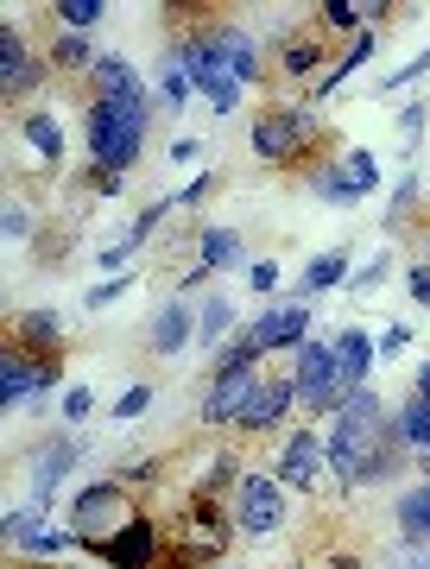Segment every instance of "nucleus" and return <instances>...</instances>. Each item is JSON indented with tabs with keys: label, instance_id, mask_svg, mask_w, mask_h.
Wrapping results in <instances>:
<instances>
[{
	"label": "nucleus",
	"instance_id": "obj_1",
	"mask_svg": "<svg viewBox=\"0 0 430 569\" xmlns=\"http://www.w3.org/2000/svg\"><path fill=\"white\" fill-rule=\"evenodd\" d=\"M323 449H329V475L342 481V493L373 488V481H392V475L411 462L406 437H399V418L380 406L373 387H354L342 406L329 411Z\"/></svg>",
	"mask_w": 430,
	"mask_h": 569
},
{
	"label": "nucleus",
	"instance_id": "obj_2",
	"mask_svg": "<svg viewBox=\"0 0 430 569\" xmlns=\"http://www.w3.org/2000/svg\"><path fill=\"white\" fill-rule=\"evenodd\" d=\"M152 89H121V96H96L89 114H82V133H89V159L102 164V171H127V164H140L146 152V127H152Z\"/></svg>",
	"mask_w": 430,
	"mask_h": 569
},
{
	"label": "nucleus",
	"instance_id": "obj_3",
	"mask_svg": "<svg viewBox=\"0 0 430 569\" xmlns=\"http://www.w3.org/2000/svg\"><path fill=\"white\" fill-rule=\"evenodd\" d=\"M127 519H140V507L127 500L121 481H89V488L70 500V538H77L82 550H96L102 538H114Z\"/></svg>",
	"mask_w": 430,
	"mask_h": 569
},
{
	"label": "nucleus",
	"instance_id": "obj_4",
	"mask_svg": "<svg viewBox=\"0 0 430 569\" xmlns=\"http://www.w3.org/2000/svg\"><path fill=\"white\" fill-rule=\"evenodd\" d=\"M323 121H317V108H267V114H253V152L267 164H298L317 146Z\"/></svg>",
	"mask_w": 430,
	"mask_h": 569
},
{
	"label": "nucleus",
	"instance_id": "obj_5",
	"mask_svg": "<svg viewBox=\"0 0 430 569\" xmlns=\"http://www.w3.org/2000/svg\"><path fill=\"white\" fill-rule=\"evenodd\" d=\"M291 392H298V406L304 411H323V418L349 399L342 367H336V342H317V336H310V342L291 355Z\"/></svg>",
	"mask_w": 430,
	"mask_h": 569
},
{
	"label": "nucleus",
	"instance_id": "obj_6",
	"mask_svg": "<svg viewBox=\"0 0 430 569\" xmlns=\"http://www.w3.org/2000/svg\"><path fill=\"white\" fill-rule=\"evenodd\" d=\"M286 526V488L272 475H241L234 481V531L247 538H272Z\"/></svg>",
	"mask_w": 430,
	"mask_h": 569
},
{
	"label": "nucleus",
	"instance_id": "obj_7",
	"mask_svg": "<svg viewBox=\"0 0 430 569\" xmlns=\"http://www.w3.org/2000/svg\"><path fill=\"white\" fill-rule=\"evenodd\" d=\"M178 63L190 70V89H203L216 114H234V108H241L247 82H234V77L222 70V63H216V51H209V39H203V32H197L190 44H178Z\"/></svg>",
	"mask_w": 430,
	"mask_h": 569
},
{
	"label": "nucleus",
	"instance_id": "obj_8",
	"mask_svg": "<svg viewBox=\"0 0 430 569\" xmlns=\"http://www.w3.org/2000/svg\"><path fill=\"white\" fill-rule=\"evenodd\" d=\"M253 387H260V367H222L216 361V373H209V392H203V418L209 430H222V425H241V411L247 399H253Z\"/></svg>",
	"mask_w": 430,
	"mask_h": 569
},
{
	"label": "nucleus",
	"instance_id": "obj_9",
	"mask_svg": "<svg viewBox=\"0 0 430 569\" xmlns=\"http://www.w3.org/2000/svg\"><path fill=\"white\" fill-rule=\"evenodd\" d=\"M89 557H102L108 569H159V557H164V538H159V519H127L114 538H102V545L89 550Z\"/></svg>",
	"mask_w": 430,
	"mask_h": 569
},
{
	"label": "nucleus",
	"instance_id": "obj_10",
	"mask_svg": "<svg viewBox=\"0 0 430 569\" xmlns=\"http://www.w3.org/2000/svg\"><path fill=\"white\" fill-rule=\"evenodd\" d=\"M310 317H317V310H310L304 298H291V305H267L253 323H247V336H253L260 355H272V348H291V355H298V348L310 342Z\"/></svg>",
	"mask_w": 430,
	"mask_h": 569
},
{
	"label": "nucleus",
	"instance_id": "obj_11",
	"mask_svg": "<svg viewBox=\"0 0 430 569\" xmlns=\"http://www.w3.org/2000/svg\"><path fill=\"white\" fill-rule=\"evenodd\" d=\"M323 468H329V449H323L317 430H291L286 443H279V488L310 493L317 481H323Z\"/></svg>",
	"mask_w": 430,
	"mask_h": 569
},
{
	"label": "nucleus",
	"instance_id": "obj_12",
	"mask_svg": "<svg viewBox=\"0 0 430 569\" xmlns=\"http://www.w3.org/2000/svg\"><path fill=\"white\" fill-rule=\"evenodd\" d=\"M58 387V367L44 361V355H26V348H7V361H0V399L7 406H26V399H39V392Z\"/></svg>",
	"mask_w": 430,
	"mask_h": 569
},
{
	"label": "nucleus",
	"instance_id": "obj_13",
	"mask_svg": "<svg viewBox=\"0 0 430 569\" xmlns=\"http://www.w3.org/2000/svg\"><path fill=\"white\" fill-rule=\"evenodd\" d=\"M209 39V51H216V63H222L234 82H260V44H253V32H241V26H209L203 32Z\"/></svg>",
	"mask_w": 430,
	"mask_h": 569
},
{
	"label": "nucleus",
	"instance_id": "obj_14",
	"mask_svg": "<svg viewBox=\"0 0 430 569\" xmlns=\"http://www.w3.org/2000/svg\"><path fill=\"white\" fill-rule=\"evenodd\" d=\"M70 462H77V443L70 437H51V443H39V456H32V507H51V493H58V481L70 475Z\"/></svg>",
	"mask_w": 430,
	"mask_h": 569
},
{
	"label": "nucleus",
	"instance_id": "obj_15",
	"mask_svg": "<svg viewBox=\"0 0 430 569\" xmlns=\"http://www.w3.org/2000/svg\"><path fill=\"white\" fill-rule=\"evenodd\" d=\"M336 342V367H342V387H368V373H373V361H380V348H373V336L368 329H342V336H329Z\"/></svg>",
	"mask_w": 430,
	"mask_h": 569
},
{
	"label": "nucleus",
	"instance_id": "obj_16",
	"mask_svg": "<svg viewBox=\"0 0 430 569\" xmlns=\"http://www.w3.org/2000/svg\"><path fill=\"white\" fill-rule=\"evenodd\" d=\"M291 406H298L291 380H260L253 399H247V411H241V430H279V418H286Z\"/></svg>",
	"mask_w": 430,
	"mask_h": 569
},
{
	"label": "nucleus",
	"instance_id": "obj_17",
	"mask_svg": "<svg viewBox=\"0 0 430 569\" xmlns=\"http://www.w3.org/2000/svg\"><path fill=\"white\" fill-rule=\"evenodd\" d=\"M197 342V317H190L184 298H171V305L152 317V355H184Z\"/></svg>",
	"mask_w": 430,
	"mask_h": 569
},
{
	"label": "nucleus",
	"instance_id": "obj_18",
	"mask_svg": "<svg viewBox=\"0 0 430 569\" xmlns=\"http://www.w3.org/2000/svg\"><path fill=\"white\" fill-rule=\"evenodd\" d=\"M392 418H399V437H406L411 462H418V468L430 475V399H424V392H411V399H406L399 411H392Z\"/></svg>",
	"mask_w": 430,
	"mask_h": 569
},
{
	"label": "nucleus",
	"instance_id": "obj_19",
	"mask_svg": "<svg viewBox=\"0 0 430 569\" xmlns=\"http://www.w3.org/2000/svg\"><path fill=\"white\" fill-rule=\"evenodd\" d=\"M392 519H399V531H406V545H430V475L411 493L392 500Z\"/></svg>",
	"mask_w": 430,
	"mask_h": 569
},
{
	"label": "nucleus",
	"instance_id": "obj_20",
	"mask_svg": "<svg viewBox=\"0 0 430 569\" xmlns=\"http://www.w3.org/2000/svg\"><path fill=\"white\" fill-rule=\"evenodd\" d=\"M44 58H51V70H63V77H77V70H89V77H96V63H102V51L89 44V32H58Z\"/></svg>",
	"mask_w": 430,
	"mask_h": 569
},
{
	"label": "nucleus",
	"instance_id": "obj_21",
	"mask_svg": "<svg viewBox=\"0 0 430 569\" xmlns=\"http://www.w3.org/2000/svg\"><path fill=\"white\" fill-rule=\"evenodd\" d=\"M234 342V305L228 298H209L197 310V348H228Z\"/></svg>",
	"mask_w": 430,
	"mask_h": 569
},
{
	"label": "nucleus",
	"instance_id": "obj_22",
	"mask_svg": "<svg viewBox=\"0 0 430 569\" xmlns=\"http://www.w3.org/2000/svg\"><path fill=\"white\" fill-rule=\"evenodd\" d=\"M203 266L209 272H234V266H247V247L234 228H203Z\"/></svg>",
	"mask_w": 430,
	"mask_h": 569
},
{
	"label": "nucleus",
	"instance_id": "obj_23",
	"mask_svg": "<svg viewBox=\"0 0 430 569\" xmlns=\"http://www.w3.org/2000/svg\"><path fill=\"white\" fill-rule=\"evenodd\" d=\"M349 279V253H342V247H329V253H317V260L304 266V279H298V291H329V284H342Z\"/></svg>",
	"mask_w": 430,
	"mask_h": 569
},
{
	"label": "nucleus",
	"instance_id": "obj_24",
	"mask_svg": "<svg viewBox=\"0 0 430 569\" xmlns=\"http://www.w3.org/2000/svg\"><path fill=\"white\" fill-rule=\"evenodd\" d=\"M310 190H317L323 203H336V209L361 203V197H354V183L342 178V159H336V164H310Z\"/></svg>",
	"mask_w": 430,
	"mask_h": 569
},
{
	"label": "nucleus",
	"instance_id": "obj_25",
	"mask_svg": "<svg viewBox=\"0 0 430 569\" xmlns=\"http://www.w3.org/2000/svg\"><path fill=\"white\" fill-rule=\"evenodd\" d=\"M140 70L121 58V51H102V63H96V96H121V89H140Z\"/></svg>",
	"mask_w": 430,
	"mask_h": 569
},
{
	"label": "nucleus",
	"instance_id": "obj_26",
	"mask_svg": "<svg viewBox=\"0 0 430 569\" xmlns=\"http://www.w3.org/2000/svg\"><path fill=\"white\" fill-rule=\"evenodd\" d=\"M20 127H26V140H32V152H39L44 164H58V159H63V133H58V121H51L44 108H32Z\"/></svg>",
	"mask_w": 430,
	"mask_h": 569
},
{
	"label": "nucleus",
	"instance_id": "obj_27",
	"mask_svg": "<svg viewBox=\"0 0 430 569\" xmlns=\"http://www.w3.org/2000/svg\"><path fill=\"white\" fill-rule=\"evenodd\" d=\"M20 348L26 355H51V348H58V310H26L20 317Z\"/></svg>",
	"mask_w": 430,
	"mask_h": 569
},
{
	"label": "nucleus",
	"instance_id": "obj_28",
	"mask_svg": "<svg viewBox=\"0 0 430 569\" xmlns=\"http://www.w3.org/2000/svg\"><path fill=\"white\" fill-rule=\"evenodd\" d=\"M373 58V32H354V44H349V58L336 63V70H329V77H317V96H329V89H342V82L354 77V70H361V63Z\"/></svg>",
	"mask_w": 430,
	"mask_h": 569
},
{
	"label": "nucleus",
	"instance_id": "obj_29",
	"mask_svg": "<svg viewBox=\"0 0 430 569\" xmlns=\"http://www.w3.org/2000/svg\"><path fill=\"white\" fill-rule=\"evenodd\" d=\"M159 102L171 108V114H178V108L190 102V70L178 63V51H171V58L159 63Z\"/></svg>",
	"mask_w": 430,
	"mask_h": 569
},
{
	"label": "nucleus",
	"instance_id": "obj_30",
	"mask_svg": "<svg viewBox=\"0 0 430 569\" xmlns=\"http://www.w3.org/2000/svg\"><path fill=\"white\" fill-rule=\"evenodd\" d=\"M51 13H58V26H63V32H96L108 7H102V0H58Z\"/></svg>",
	"mask_w": 430,
	"mask_h": 569
},
{
	"label": "nucleus",
	"instance_id": "obj_31",
	"mask_svg": "<svg viewBox=\"0 0 430 569\" xmlns=\"http://www.w3.org/2000/svg\"><path fill=\"white\" fill-rule=\"evenodd\" d=\"M342 178L354 183V197H368L373 183H380V164H373L368 146H349V152H342Z\"/></svg>",
	"mask_w": 430,
	"mask_h": 569
},
{
	"label": "nucleus",
	"instance_id": "obj_32",
	"mask_svg": "<svg viewBox=\"0 0 430 569\" xmlns=\"http://www.w3.org/2000/svg\"><path fill=\"white\" fill-rule=\"evenodd\" d=\"M317 63H323V44H317V39H291L286 44V77L291 82H310V77H317Z\"/></svg>",
	"mask_w": 430,
	"mask_h": 569
},
{
	"label": "nucleus",
	"instance_id": "obj_33",
	"mask_svg": "<svg viewBox=\"0 0 430 569\" xmlns=\"http://www.w3.org/2000/svg\"><path fill=\"white\" fill-rule=\"evenodd\" d=\"M26 63H32V51H26L20 26H0V82H13Z\"/></svg>",
	"mask_w": 430,
	"mask_h": 569
},
{
	"label": "nucleus",
	"instance_id": "obj_34",
	"mask_svg": "<svg viewBox=\"0 0 430 569\" xmlns=\"http://www.w3.org/2000/svg\"><path fill=\"white\" fill-rule=\"evenodd\" d=\"M164 216H171V203H146V209H140V222L127 228V247L140 253V241H152V234H159V222H164Z\"/></svg>",
	"mask_w": 430,
	"mask_h": 569
},
{
	"label": "nucleus",
	"instance_id": "obj_35",
	"mask_svg": "<svg viewBox=\"0 0 430 569\" xmlns=\"http://www.w3.org/2000/svg\"><path fill=\"white\" fill-rule=\"evenodd\" d=\"M44 70H51V58H32V63H26V70H20V77L7 82V96H13V102H20V96H32V89H39V82H44Z\"/></svg>",
	"mask_w": 430,
	"mask_h": 569
},
{
	"label": "nucleus",
	"instance_id": "obj_36",
	"mask_svg": "<svg viewBox=\"0 0 430 569\" xmlns=\"http://www.w3.org/2000/svg\"><path fill=\"white\" fill-rule=\"evenodd\" d=\"M146 406H152V387L140 380V387H127V392H121V406H114V418H121V425H133V418H140Z\"/></svg>",
	"mask_w": 430,
	"mask_h": 569
},
{
	"label": "nucleus",
	"instance_id": "obj_37",
	"mask_svg": "<svg viewBox=\"0 0 430 569\" xmlns=\"http://www.w3.org/2000/svg\"><path fill=\"white\" fill-rule=\"evenodd\" d=\"M89 411H96V392H89V387H70V392H63V418H70V425H82Z\"/></svg>",
	"mask_w": 430,
	"mask_h": 569
},
{
	"label": "nucleus",
	"instance_id": "obj_38",
	"mask_svg": "<svg viewBox=\"0 0 430 569\" xmlns=\"http://www.w3.org/2000/svg\"><path fill=\"white\" fill-rule=\"evenodd\" d=\"M406 291H411V305H418V310H430V260L406 272Z\"/></svg>",
	"mask_w": 430,
	"mask_h": 569
},
{
	"label": "nucleus",
	"instance_id": "obj_39",
	"mask_svg": "<svg viewBox=\"0 0 430 569\" xmlns=\"http://www.w3.org/2000/svg\"><path fill=\"white\" fill-rule=\"evenodd\" d=\"M26 234H32V209L13 197V203H7V241H26Z\"/></svg>",
	"mask_w": 430,
	"mask_h": 569
},
{
	"label": "nucleus",
	"instance_id": "obj_40",
	"mask_svg": "<svg viewBox=\"0 0 430 569\" xmlns=\"http://www.w3.org/2000/svg\"><path fill=\"white\" fill-rule=\"evenodd\" d=\"M247 284H253V291H279V260H253Z\"/></svg>",
	"mask_w": 430,
	"mask_h": 569
},
{
	"label": "nucleus",
	"instance_id": "obj_41",
	"mask_svg": "<svg viewBox=\"0 0 430 569\" xmlns=\"http://www.w3.org/2000/svg\"><path fill=\"white\" fill-rule=\"evenodd\" d=\"M424 70H430V51H424V58H418V63H399V70H392V77L380 82V89H387V96H392V89H406V82H411V77H424Z\"/></svg>",
	"mask_w": 430,
	"mask_h": 569
},
{
	"label": "nucleus",
	"instance_id": "obj_42",
	"mask_svg": "<svg viewBox=\"0 0 430 569\" xmlns=\"http://www.w3.org/2000/svg\"><path fill=\"white\" fill-rule=\"evenodd\" d=\"M127 284H133V279H108V284H96V291H89V310H108V305H114V298L127 291Z\"/></svg>",
	"mask_w": 430,
	"mask_h": 569
},
{
	"label": "nucleus",
	"instance_id": "obj_43",
	"mask_svg": "<svg viewBox=\"0 0 430 569\" xmlns=\"http://www.w3.org/2000/svg\"><path fill=\"white\" fill-rule=\"evenodd\" d=\"M152 475H159V462H152V456H146V462H127V468H121V488H133V481L146 488Z\"/></svg>",
	"mask_w": 430,
	"mask_h": 569
},
{
	"label": "nucleus",
	"instance_id": "obj_44",
	"mask_svg": "<svg viewBox=\"0 0 430 569\" xmlns=\"http://www.w3.org/2000/svg\"><path fill=\"white\" fill-rule=\"evenodd\" d=\"M406 342H411V329H406V323H392L387 336H373V348H380V355H399Z\"/></svg>",
	"mask_w": 430,
	"mask_h": 569
},
{
	"label": "nucleus",
	"instance_id": "obj_45",
	"mask_svg": "<svg viewBox=\"0 0 430 569\" xmlns=\"http://www.w3.org/2000/svg\"><path fill=\"white\" fill-rule=\"evenodd\" d=\"M399 569H430V545H411L406 557H399Z\"/></svg>",
	"mask_w": 430,
	"mask_h": 569
},
{
	"label": "nucleus",
	"instance_id": "obj_46",
	"mask_svg": "<svg viewBox=\"0 0 430 569\" xmlns=\"http://www.w3.org/2000/svg\"><path fill=\"white\" fill-rule=\"evenodd\" d=\"M171 159H178V164H197V159H203V146H197V140H178V146H171Z\"/></svg>",
	"mask_w": 430,
	"mask_h": 569
},
{
	"label": "nucleus",
	"instance_id": "obj_47",
	"mask_svg": "<svg viewBox=\"0 0 430 569\" xmlns=\"http://www.w3.org/2000/svg\"><path fill=\"white\" fill-rule=\"evenodd\" d=\"M411 392H424V399H430V361L418 367V387H411Z\"/></svg>",
	"mask_w": 430,
	"mask_h": 569
},
{
	"label": "nucleus",
	"instance_id": "obj_48",
	"mask_svg": "<svg viewBox=\"0 0 430 569\" xmlns=\"http://www.w3.org/2000/svg\"><path fill=\"white\" fill-rule=\"evenodd\" d=\"M424 253H430V234H424Z\"/></svg>",
	"mask_w": 430,
	"mask_h": 569
},
{
	"label": "nucleus",
	"instance_id": "obj_49",
	"mask_svg": "<svg viewBox=\"0 0 430 569\" xmlns=\"http://www.w3.org/2000/svg\"><path fill=\"white\" fill-rule=\"evenodd\" d=\"M44 569H58V563H44Z\"/></svg>",
	"mask_w": 430,
	"mask_h": 569
}]
</instances>
